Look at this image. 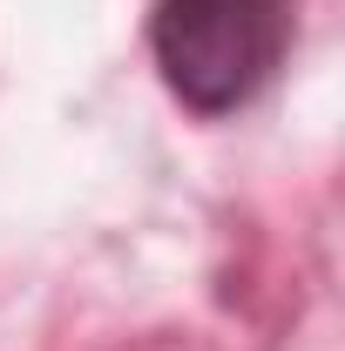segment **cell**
<instances>
[{
	"instance_id": "1",
	"label": "cell",
	"mask_w": 345,
	"mask_h": 351,
	"mask_svg": "<svg viewBox=\"0 0 345 351\" xmlns=\"http://www.w3.org/2000/svg\"><path fill=\"white\" fill-rule=\"evenodd\" d=\"M291 0H156L149 54L190 115H237L285 68Z\"/></svg>"
}]
</instances>
